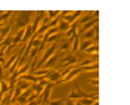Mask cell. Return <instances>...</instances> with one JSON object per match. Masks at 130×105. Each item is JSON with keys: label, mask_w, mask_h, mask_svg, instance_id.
<instances>
[{"label": "cell", "mask_w": 130, "mask_h": 105, "mask_svg": "<svg viewBox=\"0 0 130 105\" xmlns=\"http://www.w3.org/2000/svg\"><path fill=\"white\" fill-rule=\"evenodd\" d=\"M31 15L32 12H18V16H16L15 21V30H24L25 27L31 24Z\"/></svg>", "instance_id": "6da1fadb"}, {"label": "cell", "mask_w": 130, "mask_h": 105, "mask_svg": "<svg viewBox=\"0 0 130 105\" xmlns=\"http://www.w3.org/2000/svg\"><path fill=\"white\" fill-rule=\"evenodd\" d=\"M56 50H58V44H56V43L50 44L49 48H46V50L43 52V55H41V58L39 59V61H37V58L34 59V61H36V64H34V65H37V68H41V67L44 65V62L47 61L49 58H50V56H53V55L56 53Z\"/></svg>", "instance_id": "7a4b0ae2"}, {"label": "cell", "mask_w": 130, "mask_h": 105, "mask_svg": "<svg viewBox=\"0 0 130 105\" xmlns=\"http://www.w3.org/2000/svg\"><path fill=\"white\" fill-rule=\"evenodd\" d=\"M84 98H89V93H84L83 90L80 89V86L77 84V83H74V89L73 92L68 95V99H71V101H80V99H84Z\"/></svg>", "instance_id": "3957f363"}, {"label": "cell", "mask_w": 130, "mask_h": 105, "mask_svg": "<svg viewBox=\"0 0 130 105\" xmlns=\"http://www.w3.org/2000/svg\"><path fill=\"white\" fill-rule=\"evenodd\" d=\"M78 62V58L74 56V55H68V56H65L62 61H61V68H67V67H74V65H77Z\"/></svg>", "instance_id": "277c9868"}, {"label": "cell", "mask_w": 130, "mask_h": 105, "mask_svg": "<svg viewBox=\"0 0 130 105\" xmlns=\"http://www.w3.org/2000/svg\"><path fill=\"white\" fill-rule=\"evenodd\" d=\"M80 73H83V71H81V68H80V67H74L73 70H71V71H70V73L67 74V76H65V77H62V79H61V80L58 81V83H67V81L73 80L74 77H75V76H77V74H80Z\"/></svg>", "instance_id": "5b68a950"}, {"label": "cell", "mask_w": 130, "mask_h": 105, "mask_svg": "<svg viewBox=\"0 0 130 105\" xmlns=\"http://www.w3.org/2000/svg\"><path fill=\"white\" fill-rule=\"evenodd\" d=\"M96 36H98V25H95L93 28H90V30H87V31H84L81 36H78V37H83V40H93Z\"/></svg>", "instance_id": "8992f818"}, {"label": "cell", "mask_w": 130, "mask_h": 105, "mask_svg": "<svg viewBox=\"0 0 130 105\" xmlns=\"http://www.w3.org/2000/svg\"><path fill=\"white\" fill-rule=\"evenodd\" d=\"M83 15V12L81 10H75V12H73L71 15H68V16H65L62 21H65V22H68V24L71 25V24H74V22H77L78 21V18Z\"/></svg>", "instance_id": "52a82bcc"}, {"label": "cell", "mask_w": 130, "mask_h": 105, "mask_svg": "<svg viewBox=\"0 0 130 105\" xmlns=\"http://www.w3.org/2000/svg\"><path fill=\"white\" fill-rule=\"evenodd\" d=\"M32 93V90H31V87L30 89H27V90H24L19 96H18V99H16V104H22V105H25L27 104V99L30 98V95Z\"/></svg>", "instance_id": "ba28073f"}, {"label": "cell", "mask_w": 130, "mask_h": 105, "mask_svg": "<svg viewBox=\"0 0 130 105\" xmlns=\"http://www.w3.org/2000/svg\"><path fill=\"white\" fill-rule=\"evenodd\" d=\"M58 59H59V56H58V53H55L53 56H50L47 61L44 62V65H43L41 68H44V70H50V68H52V67H53V65L58 62Z\"/></svg>", "instance_id": "9c48e42d"}, {"label": "cell", "mask_w": 130, "mask_h": 105, "mask_svg": "<svg viewBox=\"0 0 130 105\" xmlns=\"http://www.w3.org/2000/svg\"><path fill=\"white\" fill-rule=\"evenodd\" d=\"M77 28H78V24H77V22H74V24L68 28V31L65 33V36L68 37V40H73L74 37L77 36Z\"/></svg>", "instance_id": "30bf717a"}, {"label": "cell", "mask_w": 130, "mask_h": 105, "mask_svg": "<svg viewBox=\"0 0 130 105\" xmlns=\"http://www.w3.org/2000/svg\"><path fill=\"white\" fill-rule=\"evenodd\" d=\"M44 80H47V83H58V81L61 80V71H53V73L47 76V77H44Z\"/></svg>", "instance_id": "8fae6325"}, {"label": "cell", "mask_w": 130, "mask_h": 105, "mask_svg": "<svg viewBox=\"0 0 130 105\" xmlns=\"http://www.w3.org/2000/svg\"><path fill=\"white\" fill-rule=\"evenodd\" d=\"M10 28H12V25L8 24V25H3L2 28H0V39H6L8 36H10Z\"/></svg>", "instance_id": "7c38bea8"}, {"label": "cell", "mask_w": 130, "mask_h": 105, "mask_svg": "<svg viewBox=\"0 0 130 105\" xmlns=\"http://www.w3.org/2000/svg\"><path fill=\"white\" fill-rule=\"evenodd\" d=\"M92 44H95L92 40H80V48H78V52H80V50H81V52H86Z\"/></svg>", "instance_id": "4fadbf2b"}, {"label": "cell", "mask_w": 130, "mask_h": 105, "mask_svg": "<svg viewBox=\"0 0 130 105\" xmlns=\"http://www.w3.org/2000/svg\"><path fill=\"white\" fill-rule=\"evenodd\" d=\"M70 27H71V25L68 24V22H65V21H59V24H58L56 28H58V31L61 33V34H62V33L65 34V33L68 31V28H70Z\"/></svg>", "instance_id": "5bb4252c"}, {"label": "cell", "mask_w": 130, "mask_h": 105, "mask_svg": "<svg viewBox=\"0 0 130 105\" xmlns=\"http://www.w3.org/2000/svg\"><path fill=\"white\" fill-rule=\"evenodd\" d=\"M15 86H16V87H19L22 92L31 87V84H30L28 81H24V80H16V84H15Z\"/></svg>", "instance_id": "9a60e30c"}, {"label": "cell", "mask_w": 130, "mask_h": 105, "mask_svg": "<svg viewBox=\"0 0 130 105\" xmlns=\"http://www.w3.org/2000/svg\"><path fill=\"white\" fill-rule=\"evenodd\" d=\"M78 48H80V37L75 36L71 40V49H73V52H78Z\"/></svg>", "instance_id": "2e32d148"}, {"label": "cell", "mask_w": 130, "mask_h": 105, "mask_svg": "<svg viewBox=\"0 0 130 105\" xmlns=\"http://www.w3.org/2000/svg\"><path fill=\"white\" fill-rule=\"evenodd\" d=\"M98 68H99V64L95 62V64H90L87 67H83L81 71H86V73H89V71H98Z\"/></svg>", "instance_id": "e0dca14e"}, {"label": "cell", "mask_w": 130, "mask_h": 105, "mask_svg": "<svg viewBox=\"0 0 130 105\" xmlns=\"http://www.w3.org/2000/svg\"><path fill=\"white\" fill-rule=\"evenodd\" d=\"M12 13H13L12 10H8V12H0V24H2V22H5V21H8L9 16L12 15Z\"/></svg>", "instance_id": "ac0fdd59"}, {"label": "cell", "mask_w": 130, "mask_h": 105, "mask_svg": "<svg viewBox=\"0 0 130 105\" xmlns=\"http://www.w3.org/2000/svg\"><path fill=\"white\" fill-rule=\"evenodd\" d=\"M46 15H47V18L52 21V19H56L58 16L61 15V12H59V10H49V12H46Z\"/></svg>", "instance_id": "d6986e66"}, {"label": "cell", "mask_w": 130, "mask_h": 105, "mask_svg": "<svg viewBox=\"0 0 130 105\" xmlns=\"http://www.w3.org/2000/svg\"><path fill=\"white\" fill-rule=\"evenodd\" d=\"M98 50H99V48H98V43H95V44H92V46L86 50V53H89V55H98Z\"/></svg>", "instance_id": "ffe728a7"}, {"label": "cell", "mask_w": 130, "mask_h": 105, "mask_svg": "<svg viewBox=\"0 0 130 105\" xmlns=\"http://www.w3.org/2000/svg\"><path fill=\"white\" fill-rule=\"evenodd\" d=\"M70 46H71V40H67V41H64L62 44H59L58 49H59V52H61V50H67V49H70Z\"/></svg>", "instance_id": "44dd1931"}, {"label": "cell", "mask_w": 130, "mask_h": 105, "mask_svg": "<svg viewBox=\"0 0 130 105\" xmlns=\"http://www.w3.org/2000/svg\"><path fill=\"white\" fill-rule=\"evenodd\" d=\"M93 102H95V101H92V99H89V98H84V99H80V101H78L80 105H92Z\"/></svg>", "instance_id": "7402d4cb"}, {"label": "cell", "mask_w": 130, "mask_h": 105, "mask_svg": "<svg viewBox=\"0 0 130 105\" xmlns=\"http://www.w3.org/2000/svg\"><path fill=\"white\" fill-rule=\"evenodd\" d=\"M65 99H56V101H49L47 105H64Z\"/></svg>", "instance_id": "603a6c76"}, {"label": "cell", "mask_w": 130, "mask_h": 105, "mask_svg": "<svg viewBox=\"0 0 130 105\" xmlns=\"http://www.w3.org/2000/svg\"><path fill=\"white\" fill-rule=\"evenodd\" d=\"M89 83L92 84V86H96V87H98V84H99V80H98V79H90Z\"/></svg>", "instance_id": "cb8c5ba5"}, {"label": "cell", "mask_w": 130, "mask_h": 105, "mask_svg": "<svg viewBox=\"0 0 130 105\" xmlns=\"http://www.w3.org/2000/svg\"><path fill=\"white\" fill-rule=\"evenodd\" d=\"M74 104H75V102H74V101H71V99H68V98L64 101V105H74Z\"/></svg>", "instance_id": "d4e9b609"}, {"label": "cell", "mask_w": 130, "mask_h": 105, "mask_svg": "<svg viewBox=\"0 0 130 105\" xmlns=\"http://www.w3.org/2000/svg\"><path fill=\"white\" fill-rule=\"evenodd\" d=\"M12 105H18V104H12Z\"/></svg>", "instance_id": "484cf974"}, {"label": "cell", "mask_w": 130, "mask_h": 105, "mask_svg": "<svg viewBox=\"0 0 130 105\" xmlns=\"http://www.w3.org/2000/svg\"><path fill=\"white\" fill-rule=\"evenodd\" d=\"M18 105H22V104H18Z\"/></svg>", "instance_id": "4316f807"}]
</instances>
